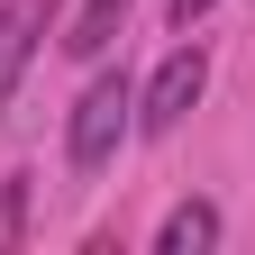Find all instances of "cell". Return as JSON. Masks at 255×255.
Wrapping results in <instances>:
<instances>
[{"instance_id":"1","label":"cell","mask_w":255,"mask_h":255,"mask_svg":"<svg viewBox=\"0 0 255 255\" xmlns=\"http://www.w3.org/2000/svg\"><path fill=\"white\" fill-rule=\"evenodd\" d=\"M137 137V73H91L82 82V101H73V119H64V155H73V173H101L110 155Z\"/></svg>"},{"instance_id":"2","label":"cell","mask_w":255,"mask_h":255,"mask_svg":"<svg viewBox=\"0 0 255 255\" xmlns=\"http://www.w3.org/2000/svg\"><path fill=\"white\" fill-rule=\"evenodd\" d=\"M201 91H210V55H201V46H173V55L137 82V137H173V128L201 110Z\"/></svg>"},{"instance_id":"3","label":"cell","mask_w":255,"mask_h":255,"mask_svg":"<svg viewBox=\"0 0 255 255\" xmlns=\"http://www.w3.org/2000/svg\"><path fill=\"white\" fill-rule=\"evenodd\" d=\"M55 9H64V0H0V110H9L18 73L37 64V46L55 37Z\"/></svg>"},{"instance_id":"4","label":"cell","mask_w":255,"mask_h":255,"mask_svg":"<svg viewBox=\"0 0 255 255\" xmlns=\"http://www.w3.org/2000/svg\"><path fill=\"white\" fill-rule=\"evenodd\" d=\"M219 237H228L219 201H173V210H164V228H155V255H210Z\"/></svg>"},{"instance_id":"5","label":"cell","mask_w":255,"mask_h":255,"mask_svg":"<svg viewBox=\"0 0 255 255\" xmlns=\"http://www.w3.org/2000/svg\"><path fill=\"white\" fill-rule=\"evenodd\" d=\"M119 27H128V0H82L73 18H64V55H82V64H101L119 46Z\"/></svg>"},{"instance_id":"6","label":"cell","mask_w":255,"mask_h":255,"mask_svg":"<svg viewBox=\"0 0 255 255\" xmlns=\"http://www.w3.org/2000/svg\"><path fill=\"white\" fill-rule=\"evenodd\" d=\"M0 246H27V173L0 182Z\"/></svg>"},{"instance_id":"7","label":"cell","mask_w":255,"mask_h":255,"mask_svg":"<svg viewBox=\"0 0 255 255\" xmlns=\"http://www.w3.org/2000/svg\"><path fill=\"white\" fill-rule=\"evenodd\" d=\"M210 9H219V0H164V18H173V27H182V37H191V27H201V18H210Z\"/></svg>"}]
</instances>
